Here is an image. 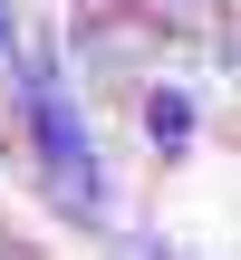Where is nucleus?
I'll list each match as a JSON object with an SVG mask.
<instances>
[{"mask_svg":"<svg viewBox=\"0 0 241 260\" xmlns=\"http://www.w3.org/2000/svg\"><path fill=\"white\" fill-rule=\"evenodd\" d=\"M0 260H19V251H10V241H0Z\"/></svg>","mask_w":241,"mask_h":260,"instance_id":"obj_5","label":"nucleus"},{"mask_svg":"<svg viewBox=\"0 0 241 260\" xmlns=\"http://www.w3.org/2000/svg\"><path fill=\"white\" fill-rule=\"evenodd\" d=\"M10 125H19V145H29V164H39V193H48L77 232H97V222L116 212V183H106L97 125H87V106H77L68 58H58L48 29L19 39V68H10Z\"/></svg>","mask_w":241,"mask_h":260,"instance_id":"obj_1","label":"nucleus"},{"mask_svg":"<svg viewBox=\"0 0 241 260\" xmlns=\"http://www.w3.org/2000/svg\"><path fill=\"white\" fill-rule=\"evenodd\" d=\"M135 125H145V145H155L164 164H184V154H193V135H203L193 96H184V87H164V77H155V87H135Z\"/></svg>","mask_w":241,"mask_h":260,"instance_id":"obj_2","label":"nucleus"},{"mask_svg":"<svg viewBox=\"0 0 241 260\" xmlns=\"http://www.w3.org/2000/svg\"><path fill=\"white\" fill-rule=\"evenodd\" d=\"M19 39H29V29H19V0H0V77L19 68Z\"/></svg>","mask_w":241,"mask_h":260,"instance_id":"obj_4","label":"nucleus"},{"mask_svg":"<svg viewBox=\"0 0 241 260\" xmlns=\"http://www.w3.org/2000/svg\"><path fill=\"white\" fill-rule=\"evenodd\" d=\"M135 19L164 29V39H222L232 29V0H135Z\"/></svg>","mask_w":241,"mask_h":260,"instance_id":"obj_3","label":"nucleus"}]
</instances>
